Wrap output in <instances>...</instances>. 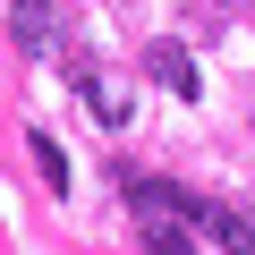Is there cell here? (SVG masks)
<instances>
[{
    "mask_svg": "<svg viewBox=\"0 0 255 255\" xmlns=\"http://www.w3.org/2000/svg\"><path fill=\"white\" fill-rule=\"evenodd\" d=\"M145 68H153L179 102H196V94H204V85H196V51H187V43H170V34H153V43H145Z\"/></svg>",
    "mask_w": 255,
    "mask_h": 255,
    "instance_id": "obj_1",
    "label": "cell"
},
{
    "mask_svg": "<svg viewBox=\"0 0 255 255\" xmlns=\"http://www.w3.org/2000/svg\"><path fill=\"white\" fill-rule=\"evenodd\" d=\"M9 34H17V51H60V0H17Z\"/></svg>",
    "mask_w": 255,
    "mask_h": 255,
    "instance_id": "obj_2",
    "label": "cell"
},
{
    "mask_svg": "<svg viewBox=\"0 0 255 255\" xmlns=\"http://www.w3.org/2000/svg\"><path fill=\"white\" fill-rule=\"evenodd\" d=\"M26 153H34L43 187H51V196H68V153H60V136H43V128H34V136H26Z\"/></svg>",
    "mask_w": 255,
    "mask_h": 255,
    "instance_id": "obj_3",
    "label": "cell"
},
{
    "mask_svg": "<svg viewBox=\"0 0 255 255\" xmlns=\"http://www.w3.org/2000/svg\"><path fill=\"white\" fill-rule=\"evenodd\" d=\"M85 94H94V111H102V128H128V111H136V94H128L119 77H94Z\"/></svg>",
    "mask_w": 255,
    "mask_h": 255,
    "instance_id": "obj_4",
    "label": "cell"
},
{
    "mask_svg": "<svg viewBox=\"0 0 255 255\" xmlns=\"http://www.w3.org/2000/svg\"><path fill=\"white\" fill-rule=\"evenodd\" d=\"M145 255H196V238H187L179 221H153V230H145Z\"/></svg>",
    "mask_w": 255,
    "mask_h": 255,
    "instance_id": "obj_5",
    "label": "cell"
}]
</instances>
